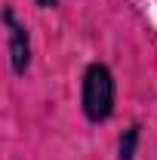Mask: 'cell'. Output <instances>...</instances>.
<instances>
[{
  "mask_svg": "<svg viewBox=\"0 0 157 160\" xmlns=\"http://www.w3.org/2000/svg\"><path fill=\"white\" fill-rule=\"evenodd\" d=\"M80 102H83V114L93 123H102V120L111 117V111H114V77L105 65H89L86 68Z\"/></svg>",
  "mask_w": 157,
  "mask_h": 160,
  "instance_id": "1",
  "label": "cell"
},
{
  "mask_svg": "<svg viewBox=\"0 0 157 160\" xmlns=\"http://www.w3.org/2000/svg\"><path fill=\"white\" fill-rule=\"evenodd\" d=\"M3 28H6V49H9L13 71L25 74L28 65H31V40H28V28L16 19V12L9 6L3 9Z\"/></svg>",
  "mask_w": 157,
  "mask_h": 160,
  "instance_id": "2",
  "label": "cell"
},
{
  "mask_svg": "<svg viewBox=\"0 0 157 160\" xmlns=\"http://www.w3.org/2000/svg\"><path fill=\"white\" fill-rule=\"evenodd\" d=\"M136 145H139V126H129L120 139V160H133L136 157Z\"/></svg>",
  "mask_w": 157,
  "mask_h": 160,
  "instance_id": "3",
  "label": "cell"
},
{
  "mask_svg": "<svg viewBox=\"0 0 157 160\" xmlns=\"http://www.w3.org/2000/svg\"><path fill=\"white\" fill-rule=\"evenodd\" d=\"M56 3H59V0H37V6H46V9H49V6H56Z\"/></svg>",
  "mask_w": 157,
  "mask_h": 160,
  "instance_id": "4",
  "label": "cell"
}]
</instances>
